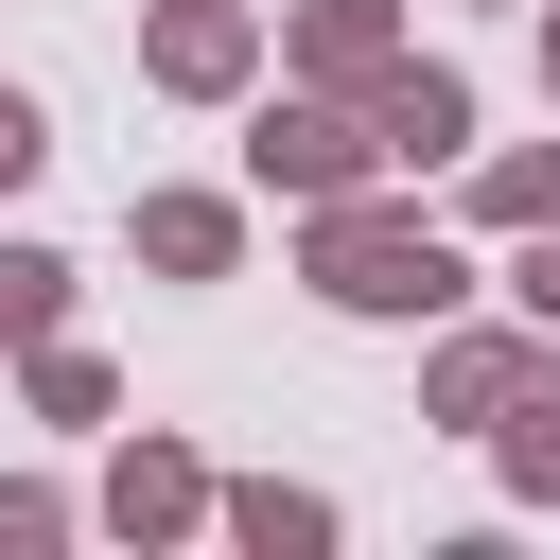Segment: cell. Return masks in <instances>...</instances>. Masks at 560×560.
<instances>
[{"mask_svg": "<svg viewBox=\"0 0 560 560\" xmlns=\"http://www.w3.org/2000/svg\"><path fill=\"white\" fill-rule=\"evenodd\" d=\"M298 280H315L332 315H385V332H438V315L472 298V262H455L420 210H385V175L332 192V210H298Z\"/></svg>", "mask_w": 560, "mask_h": 560, "instance_id": "obj_1", "label": "cell"}, {"mask_svg": "<svg viewBox=\"0 0 560 560\" xmlns=\"http://www.w3.org/2000/svg\"><path fill=\"white\" fill-rule=\"evenodd\" d=\"M368 175H385V140H368L350 88H298V70H280V105H245V192L332 210V192H368Z\"/></svg>", "mask_w": 560, "mask_h": 560, "instance_id": "obj_2", "label": "cell"}, {"mask_svg": "<svg viewBox=\"0 0 560 560\" xmlns=\"http://www.w3.org/2000/svg\"><path fill=\"white\" fill-rule=\"evenodd\" d=\"M140 88L158 105H245L262 88V0H158L140 18Z\"/></svg>", "mask_w": 560, "mask_h": 560, "instance_id": "obj_3", "label": "cell"}, {"mask_svg": "<svg viewBox=\"0 0 560 560\" xmlns=\"http://www.w3.org/2000/svg\"><path fill=\"white\" fill-rule=\"evenodd\" d=\"M542 368H560V332H542V315H508V332H438V350H420V420L490 438V420H508Z\"/></svg>", "mask_w": 560, "mask_h": 560, "instance_id": "obj_4", "label": "cell"}, {"mask_svg": "<svg viewBox=\"0 0 560 560\" xmlns=\"http://www.w3.org/2000/svg\"><path fill=\"white\" fill-rule=\"evenodd\" d=\"M368 140H385V175H455V158H472V70H455V52H402V70L368 88Z\"/></svg>", "mask_w": 560, "mask_h": 560, "instance_id": "obj_5", "label": "cell"}, {"mask_svg": "<svg viewBox=\"0 0 560 560\" xmlns=\"http://www.w3.org/2000/svg\"><path fill=\"white\" fill-rule=\"evenodd\" d=\"M88 508H105V542H192V525H210L228 490H210V455H192V438H122Z\"/></svg>", "mask_w": 560, "mask_h": 560, "instance_id": "obj_6", "label": "cell"}, {"mask_svg": "<svg viewBox=\"0 0 560 560\" xmlns=\"http://www.w3.org/2000/svg\"><path fill=\"white\" fill-rule=\"evenodd\" d=\"M402 52H420L402 0H298V18H280V70H298V88H350V105H368Z\"/></svg>", "mask_w": 560, "mask_h": 560, "instance_id": "obj_7", "label": "cell"}, {"mask_svg": "<svg viewBox=\"0 0 560 560\" xmlns=\"http://www.w3.org/2000/svg\"><path fill=\"white\" fill-rule=\"evenodd\" d=\"M122 245H140L158 280H228V262H245V192H192V175H158V192H122Z\"/></svg>", "mask_w": 560, "mask_h": 560, "instance_id": "obj_8", "label": "cell"}, {"mask_svg": "<svg viewBox=\"0 0 560 560\" xmlns=\"http://www.w3.org/2000/svg\"><path fill=\"white\" fill-rule=\"evenodd\" d=\"M18 385H35V420H70V438H105V420H122V368H105L88 332H35V350H18Z\"/></svg>", "mask_w": 560, "mask_h": 560, "instance_id": "obj_9", "label": "cell"}, {"mask_svg": "<svg viewBox=\"0 0 560 560\" xmlns=\"http://www.w3.org/2000/svg\"><path fill=\"white\" fill-rule=\"evenodd\" d=\"M210 525H228L245 560H315V542H332V490H298V472H245Z\"/></svg>", "mask_w": 560, "mask_h": 560, "instance_id": "obj_10", "label": "cell"}, {"mask_svg": "<svg viewBox=\"0 0 560 560\" xmlns=\"http://www.w3.org/2000/svg\"><path fill=\"white\" fill-rule=\"evenodd\" d=\"M490 490H508V508H560V368L490 420Z\"/></svg>", "mask_w": 560, "mask_h": 560, "instance_id": "obj_11", "label": "cell"}, {"mask_svg": "<svg viewBox=\"0 0 560 560\" xmlns=\"http://www.w3.org/2000/svg\"><path fill=\"white\" fill-rule=\"evenodd\" d=\"M472 228H560V140H508V158H472Z\"/></svg>", "mask_w": 560, "mask_h": 560, "instance_id": "obj_12", "label": "cell"}, {"mask_svg": "<svg viewBox=\"0 0 560 560\" xmlns=\"http://www.w3.org/2000/svg\"><path fill=\"white\" fill-rule=\"evenodd\" d=\"M35 332H70V262L35 228H0V350H35Z\"/></svg>", "mask_w": 560, "mask_h": 560, "instance_id": "obj_13", "label": "cell"}, {"mask_svg": "<svg viewBox=\"0 0 560 560\" xmlns=\"http://www.w3.org/2000/svg\"><path fill=\"white\" fill-rule=\"evenodd\" d=\"M70 525H88V508H70V490H52V472H0V560H52V542H70Z\"/></svg>", "mask_w": 560, "mask_h": 560, "instance_id": "obj_14", "label": "cell"}, {"mask_svg": "<svg viewBox=\"0 0 560 560\" xmlns=\"http://www.w3.org/2000/svg\"><path fill=\"white\" fill-rule=\"evenodd\" d=\"M35 175H52V105H35V88H0V192H35Z\"/></svg>", "mask_w": 560, "mask_h": 560, "instance_id": "obj_15", "label": "cell"}, {"mask_svg": "<svg viewBox=\"0 0 560 560\" xmlns=\"http://www.w3.org/2000/svg\"><path fill=\"white\" fill-rule=\"evenodd\" d=\"M508 315H542V332H560V228H525V245H508Z\"/></svg>", "mask_w": 560, "mask_h": 560, "instance_id": "obj_16", "label": "cell"}, {"mask_svg": "<svg viewBox=\"0 0 560 560\" xmlns=\"http://www.w3.org/2000/svg\"><path fill=\"white\" fill-rule=\"evenodd\" d=\"M542 105H560V0H542Z\"/></svg>", "mask_w": 560, "mask_h": 560, "instance_id": "obj_17", "label": "cell"}]
</instances>
